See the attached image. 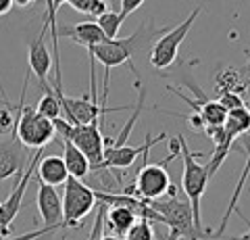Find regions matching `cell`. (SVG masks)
<instances>
[{
    "label": "cell",
    "instance_id": "cell-1",
    "mask_svg": "<svg viewBox=\"0 0 250 240\" xmlns=\"http://www.w3.org/2000/svg\"><path fill=\"white\" fill-rule=\"evenodd\" d=\"M142 34H144V25L138 29L134 36L127 38H113V40H104L96 46L88 48V55L98 61L100 65L104 67V94H103V103L106 100L108 94V77H111V69L119 67L123 63H129L131 71L138 77V69L134 65V55L138 52V48H142Z\"/></svg>",
    "mask_w": 250,
    "mask_h": 240
},
{
    "label": "cell",
    "instance_id": "cell-2",
    "mask_svg": "<svg viewBox=\"0 0 250 240\" xmlns=\"http://www.w3.org/2000/svg\"><path fill=\"white\" fill-rule=\"evenodd\" d=\"M54 128L61 134V138L71 140L77 149H80L85 157H88L92 172H100L103 169L104 159V136L100 131V123H69L67 119H54Z\"/></svg>",
    "mask_w": 250,
    "mask_h": 240
},
{
    "label": "cell",
    "instance_id": "cell-3",
    "mask_svg": "<svg viewBox=\"0 0 250 240\" xmlns=\"http://www.w3.org/2000/svg\"><path fill=\"white\" fill-rule=\"evenodd\" d=\"M148 205L161 215V223H165L169 228V234H173L177 238H190V240H202L207 236V232L196 228L194 213L188 198H179V195H175L165 200L163 198L148 200Z\"/></svg>",
    "mask_w": 250,
    "mask_h": 240
},
{
    "label": "cell",
    "instance_id": "cell-4",
    "mask_svg": "<svg viewBox=\"0 0 250 240\" xmlns=\"http://www.w3.org/2000/svg\"><path fill=\"white\" fill-rule=\"evenodd\" d=\"M179 154H182V161H184V174H182V190L188 198V203L192 207V213H194V221H196V228L207 232L205 226H202V213H200V203H202V196H205V190H207V184H208V175H207V169L202 163H198L196 154L190 151L186 138L179 136Z\"/></svg>",
    "mask_w": 250,
    "mask_h": 240
},
{
    "label": "cell",
    "instance_id": "cell-5",
    "mask_svg": "<svg viewBox=\"0 0 250 240\" xmlns=\"http://www.w3.org/2000/svg\"><path fill=\"white\" fill-rule=\"evenodd\" d=\"M90 82H92V96H82V98H71V96H65L62 88H54V94H57L59 103H61V109L65 111V119L69 123H92V121H103V117L106 113H113V111H125L129 109V105H121V107H103L98 105V98H96V71H90Z\"/></svg>",
    "mask_w": 250,
    "mask_h": 240
},
{
    "label": "cell",
    "instance_id": "cell-6",
    "mask_svg": "<svg viewBox=\"0 0 250 240\" xmlns=\"http://www.w3.org/2000/svg\"><path fill=\"white\" fill-rule=\"evenodd\" d=\"M62 192V228H80L82 221L94 211V207L98 205L96 192L90 188L83 180L69 175Z\"/></svg>",
    "mask_w": 250,
    "mask_h": 240
},
{
    "label": "cell",
    "instance_id": "cell-7",
    "mask_svg": "<svg viewBox=\"0 0 250 240\" xmlns=\"http://www.w3.org/2000/svg\"><path fill=\"white\" fill-rule=\"evenodd\" d=\"M13 136H17V140L25 149L38 151V149H44L48 142H52V138L57 136V128H54V121L42 117L36 111V107L23 105L19 117L15 119Z\"/></svg>",
    "mask_w": 250,
    "mask_h": 240
},
{
    "label": "cell",
    "instance_id": "cell-8",
    "mask_svg": "<svg viewBox=\"0 0 250 240\" xmlns=\"http://www.w3.org/2000/svg\"><path fill=\"white\" fill-rule=\"evenodd\" d=\"M175 157L169 154V157L163 161V163H144L142 167L138 169L136 174V182L134 186H129L127 195H138V198H144V200H159L163 198L169 192L171 188V177H169V172H167V165L173 161Z\"/></svg>",
    "mask_w": 250,
    "mask_h": 240
},
{
    "label": "cell",
    "instance_id": "cell-9",
    "mask_svg": "<svg viewBox=\"0 0 250 240\" xmlns=\"http://www.w3.org/2000/svg\"><path fill=\"white\" fill-rule=\"evenodd\" d=\"M200 6H196L188 17L179 23L177 27H173L171 32H165L159 40H156L152 44V48H150V65L154 69H167L175 63V59H177V52H179V46H182V42L188 38V34H190V29L194 25V21L198 19V15H200Z\"/></svg>",
    "mask_w": 250,
    "mask_h": 240
},
{
    "label": "cell",
    "instance_id": "cell-10",
    "mask_svg": "<svg viewBox=\"0 0 250 240\" xmlns=\"http://www.w3.org/2000/svg\"><path fill=\"white\" fill-rule=\"evenodd\" d=\"M42 154H44V149H38L34 157L29 159V165L23 169V174L19 175L17 184L13 186L11 195L4 200H0V236L2 238L11 236V226H13V221H15V218H17L19 209L23 205V196H25V190H27V186L31 182V175H34V172H36L38 161L42 159Z\"/></svg>",
    "mask_w": 250,
    "mask_h": 240
},
{
    "label": "cell",
    "instance_id": "cell-11",
    "mask_svg": "<svg viewBox=\"0 0 250 240\" xmlns=\"http://www.w3.org/2000/svg\"><path fill=\"white\" fill-rule=\"evenodd\" d=\"M46 34H48V23L44 21L42 32L38 34L34 40L29 42L27 48V65H29V73L36 75L38 84L44 92H50V84H48V75H50V67H52V55L46 46Z\"/></svg>",
    "mask_w": 250,
    "mask_h": 240
},
{
    "label": "cell",
    "instance_id": "cell-12",
    "mask_svg": "<svg viewBox=\"0 0 250 240\" xmlns=\"http://www.w3.org/2000/svg\"><path fill=\"white\" fill-rule=\"evenodd\" d=\"M167 134H161L156 138H150L140 146H104V159H103V169H127L138 161L140 154L150 153L154 144H159L161 140H165Z\"/></svg>",
    "mask_w": 250,
    "mask_h": 240
},
{
    "label": "cell",
    "instance_id": "cell-13",
    "mask_svg": "<svg viewBox=\"0 0 250 240\" xmlns=\"http://www.w3.org/2000/svg\"><path fill=\"white\" fill-rule=\"evenodd\" d=\"M38 213L48 228H62V200L54 186L38 182Z\"/></svg>",
    "mask_w": 250,
    "mask_h": 240
},
{
    "label": "cell",
    "instance_id": "cell-14",
    "mask_svg": "<svg viewBox=\"0 0 250 240\" xmlns=\"http://www.w3.org/2000/svg\"><path fill=\"white\" fill-rule=\"evenodd\" d=\"M23 149L25 146L17 140V136H11L9 140L0 142V182L23 174V163H25Z\"/></svg>",
    "mask_w": 250,
    "mask_h": 240
},
{
    "label": "cell",
    "instance_id": "cell-15",
    "mask_svg": "<svg viewBox=\"0 0 250 240\" xmlns=\"http://www.w3.org/2000/svg\"><path fill=\"white\" fill-rule=\"evenodd\" d=\"M57 36L61 38H69L73 40L75 44L83 46L85 50L96 46L100 42L108 40V38L103 34V29L98 27L96 21H83V23H77V25H67V27H57Z\"/></svg>",
    "mask_w": 250,
    "mask_h": 240
},
{
    "label": "cell",
    "instance_id": "cell-16",
    "mask_svg": "<svg viewBox=\"0 0 250 240\" xmlns=\"http://www.w3.org/2000/svg\"><path fill=\"white\" fill-rule=\"evenodd\" d=\"M36 175H38V182L42 184H48V186H62L67 182L69 172L65 167V161L59 154H48V157H42L36 165Z\"/></svg>",
    "mask_w": 250,
    "mask_h": 240
},
{
    "label": "cell",
    "instance_id": "cell-17",
    "mask_svg": "<svg viewBox=\"0 0 250 240\" xmlns=\"http://www.w3.org/2000/svg\"><path fill=\"white\" fill-rule=\"evenodd\" d=\"M62 161H65V167H67L69 175L77 177V180L88 177L90 172H92V165H90L88 157H85L71 140H65V138H62Z\"/></svg>",
    "mask_w": 250,
    "mask_h": 240
},
{
    "label": "cell",
    "instance_id": "cell-18",
    "mask_svg": "<svg viewBox=\"0 0 250 240\" xmlns=\"http://www.w3.org/2000/svg\"><path fill=\"white\" fill-rule=\"evenodd\" d=\"M136 213L127 207H106L104 211V221H106V228L115 232V236H125L127 230L134 226L136 221Z\"/></svg>",
    "mask_w": 250,
    "mask_h": 240
},
{
    "label": "cell",
    "instance_id": "cell-19",
    "mask_svg": "<svg viewBox=\"0 0 250 240\" xmlns=\"http://www.w3.org/2000/svg\"><path fill=\"white\" fill-rule=\"evenodd\" d=\"M248 174H250V153H248V159H246L244 172H242L240 180H238V186H236V190H233V196H231V200H229V207H228V211H225L223 219H221V226H219V230H217V236H221L223 232H225V228H228L229 215H231L233 211L240 213V211H238V200H240V196H242V188H244V184H246V180H248Z\"/></svg>",
    "mask_w": 250,
    "mask_h": 240
},
{
    "label": "cell",
    "instance_id": "cell-20",
    "mask_svg": "<svg viewBox=\"0 0 250 240\" xmlns=\"http://www.w3.org/2000/svg\"><path fill=\"white\" fill-rule=\"evenodd\" d=\"M36 111L40 113L42 117L50 119V121H54V119L61 117L62 109H61V103H59L57 94H54V88H52L50 92H44V96L38 100V105H36Z\"/></svg>",
    "mask_w": 250,
    "mask_h": 240
},
{
    "label": "cell",
    "instance_id": "cell-21",
    "mask_svg": "<svg viewBox=\"0 0 250 240\" xmlns=\"http://www.w3.org/2000/svg\"><path fill=\"white\" fill-rule=\"evenodd\" d=\"M67 4L73 11L90 15V17H100L103 13L108 11V2L106 0H67Z\"/></svg>",
    "mask_w": 250,
    "mask_h": 240
},
{
    "label": "cell",
    "instance_id": "cell-22",
    "mask_svg": "<svg viewBox=\"0 0 250 240\" xmlns=\"http://www.w3.org/2000/svg\"><path fill=\"white\" fill-rule=\"evenodd\" d=\"M215 84L219 86V92H240L244 90L242 86L244 84L240 82V73H238V69H233V67H228L225 71H221L217 75V80H215Z\"/></svg>",
    "mask_w": 250,
    "mask_h": 240
},
{
    "label": "cell",
    "instance_id": "cell-23",
    "mask_svg": "<svg viewBox=\"0 0 250 240\" xmlns=\"http://www.w3.org/2000/svg\"><path fill=\"white\" fill-rule=\"evenodd\" d=\"M96 23H98V27L103 29V34L108 38V40H113V38H117V34H119V29L123 25V19L119 17V13L106 11V13L100 15V17H96Z\"/></svg>",
    "mask_w": 250,
    "mask_h": 240
},
{
    "label": "cell",
    "instance_id": "cell-24",
    "mask_svg": "<svg viewBox=\"0 0 250 240\" xmlns=\"http://www.w3.org/2000/svg\"><path fill=\"white\" fill-rule=\"evenodd\" d=\"M123 238L125 240H156V232L152 228V221L136 219L134 226L127 230V234H125Z\"/></svg>",
    "mask_w": 250,
    "mask_h": 240
},
{
    "label": "cell",
    "instance_id": "cell-25",
    "mask_svg": "<svg viewBox=\"0 0 250 240\" xmlns=\"http://www.w3.org/2000/svg\"><path fill=\"white\" fill-rule=\"evenodd\" d=\"M15 111H17V107H0V136H13Z\"/></svg>",
    "mask_w": 250,
    "mask_h": 240
},
{
    "label": "cell",
    "instance_id": "cell-26",
    "mask_svg": "<svg viewBox=\"0 0 250 240\" xmlns=\"http://www.w3.org/2000/svg\"><path fill=\"white\" fill-rule=\"evenodd\" d=\"M217 100L225 107V111H233V109L244 107V100H242V96L238 94V92H221Z\"/></svg>",
    "mask_w": 250,
    "mask_h": 240
},
{
    "label": "cell",
    "instance_id": "cell-27",
    "mask_svg": "<svg viewBox=\"0 0 250 240\" xmlns=\"http://www.w3.org/2000/svg\"><path fill=\"white\" fill-rule=\"evenodd\" d=\"M59 228H48L44 226L40 230H34V232H25V234H19V236H6V238H0V240H36L40 236H46V234H52V232H57Z\"/></svg>",
    "mask_w": 250,
    "mask_h": 240
},
{
    "label": "cell",
    "instance_id": "cell-28",
    "mask_svg": "<svg viewBox=\"0 0 250 240\" xmlns=\"http://www.w3.org/2000/svg\"><path fill=\"white\" fill-rule=\"evenodd\" d=\"M144 4V0H121V11H119V17L125 21L131 13H136L140 6Z\"/></svg>",
    "mask_w": 250,
    "mask_h": 240
},
{
    "label": "cell",
    "instance_id": "cell-29",
    "mask_svg": "<svg viewBox=\"0 0 250 240\" xmlns=\"http://www.w3.org/2000/svg\"><path fill=\"white\" fill-rule=\"evenodd\" d=\"M188 123H190V128L194 131H205V128H207V123H205V119H202L200 113H192L190 117H188Z\"/></svg>",
    "mask_w": 250,
    "mask_h": 240
},
{
    "label": "cell",
    "instance_id": "cell-30",
    "mask_svg": "<svg viewBox=\"0 0 250 240\" xmlns=\"http://www.w3.org/2000/svg\"><path fill=\"white\" fill-rule=\"evenodd\" d=\"M13 6H15L13 0H0V17H2V15H9Z\"/></svg>",
    "mask_w": 250,
    "mask_h": 240
},
{
    "label": "cell",
    "instance_id": "cell-31",
    "mask_svg": "<svg viewBox=\"0 0 250 240\" xmlns=\"http://www.w3.org/2000/svg\"><path fill=\"white\" fill-rule=\"evenodd\" d=\"M17 6H29V4H34V2H38V0H13Z\"/></svg>",
    "mask_w": 250,
    "mask_h": 240
},
{
    "label": "cell",
    "instance_id": "cell-32",
    "mask_svg": "<svg viewBox=\"0 0 250 240\" xmlns=\"http://www.w3.org/2000/svg\"><path fill=\"white\" fill-rule=\"evenodd\" d=\"M62 4H67V0H52V6H54V11H59Z\"/></svg>",
    "mask_w": 250,
    "mask_h": 240
},
{
    "label": "cell",
    "instance_id": "cell-33",
    "mask_svg": "<svg viewBox=\"0 0 250 240\" xmlns=\"http://www.w3.org/2000/svg\"><path fill=\"white\" fill-rule=\"evenodd\" d=\"M96 240H125V238H123V236H115V234H113V236H100V238H96Z\"/></svg>",
    "mask_w": 250,
    "mask_h": 240
},
{
    "label": "cell",
    "instance_id": "cell-34",
    "mask_svg": "<svg viewBox=\"0 0 250 240\" xmlns=\"http://www.w3.org/2000/svg\"><path fill=\"white\" fill-rule=\"evenodd\" d=\"M246 221V219H244ZM248 223V232H246V234H242V236H238L236 240H250V221H246Z\"/></svg>",
    "mask_w": 250,
    "mask_h": 240
},
{
    "label": "cell",
    "instance_id": "cell-35",
    "mask_svg": "<svg viewBox=\"0 0 250 240\" xmlns=\"http://www.w3.org/2000/svg\"><path fill=\"white\" fill-rule=\"evenodd\" d=\"M248 86H250V80H248Z\"/></svg>",
    "mask_w": 250,
    "mask_h": 240
}]
</instances>
